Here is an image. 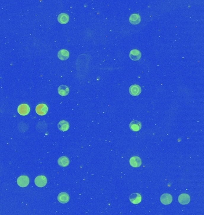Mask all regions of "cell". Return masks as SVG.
<instances>
[{"instance_id":"cell-1","label":"cell","mask_w":204,"mask_h":215,"mask_svg":"<svg viewBox=\"0 0 204 215\" xmlns=\"http://www.w3.org/2000/svg\"><path fill=\"white\" fill-rule=\"evenodd\" d=\"M47 183V178L43 175L38 176L35 179V184L38 187H44Z\"/></svg>"},{"instance_id":"cell-2","label":"cell","mask_w":204,"mask_h":215,"mask_svg":"<svg viewBox=\"0 0 204 215\" xmlns=\"http://www.w3.org/2000/svg\"><path fill=\"white\" fill-rule=\"evenodd\" d=\"M36 112L39 115H44L48 112V106L44 103H41L36 106Z\"/></svg>"},{"instance_id":"cell-3","label":"cell","mask_w":204,"mask_h":215,"mask_svg":"<svg viewBox=\"0 0 204 215\" xmlns=\"http://www.w3.org/2000/svg\"><path fill=\"white\" fill-rule=\"evenodd\" d=\"M17 111L21 115L25 116L28 115L30 112V107L28 104H21L17 108Z\"/></svg>"},{"instance_id":"cell-4","label":"cell","mask_w":204,"mask_h":215,"mask_svg":"<svg viewBox=\"0 0 204 215\" xmlns=\"http://www.w3.org/2000/svg\"><path fill=\"white\" fill-rule=\"evenodd\" d=\"M17 184L20 187H26L29 184V179L27 176L22 175L19 176L17 180Z\"/></svg>"},{"instance_id":"cell-5","label":"cell","mask_w":204,"mask_h":215,"mask_svg":"<svg viewBox=\"0 0 204 215\" xmlns=\"http://www.w3.org/2000/svg\"><path fill=\"white\" fill-rule=\"evenodd\" d=\"M129 92H130V93L132 96H136L139 95L141 93L142 89L139 85H138L137 84H134V85H132L130 87Z\"/></svg>"},{"instance_id":"cell-6","label":"cell","mask_w":204,"mask_h":215,"mask_svg":"<svg viewBox=\"0 0 204 215\" xmlns=\"http://www.w3.org/2000/svg\"><path fill=\"white\" fill-rule=\"evenodd\" d=\"M160 200L163 204L168 205L171 203L173 201V197L170 194H164L161 195Z\"/></svg>"},{"instance_id":"cell-7","label":"cell","mask_w":204,"mask_h":215,"mask_svg":"<svg viewBox=\"0 0 204 215\" xmlns=\"http://www.w3.org/2000/svg\"><path fill=\"white\" fill-rule=\"evenodd\" d=\"M179 202L183 205L187 204L190 201V197L187 194H181L179 196Z\"/></svg>"},{"instance_id":"cell-8","label":"cell","mask_w":204,"mask_h":215,"mask_svg":"<svg viewBox=\"0 0 204 215\" xmlns=\"http://www.w3.org/2000/svg\"><path fill=\"white\" fill-rule=\"evenodd\" d=\"M130 164L133 167H139L142 164V160L140 157L134 156L130 158Z\"/></svg>"},{"instance_id":"cell-9","label":"cell","mask_w":204,"mask_h":215,"mask_svg":"<svg viewBox=\"0 0 204 215\" xmlns=\"http://www.w3.org/2000/svg\"><path fill=\"white\" fill-rule=\"evenodd\" d=\"M130 201L134 204L140 203L142 201V196L139 193H133L130 196Z\"/></svg>"},{"instance_id":"cell-10","label":"cell","mask_w":204,"mask_h":215,"mask_svg":"<svg viewBox=\"0 0 204 215\" xmlns=\"http://www.w3.org/2000/svg\"><path fill=\"white\" fill-rule=\"evenodd\" d=\"M142 57L141 52L137 49L132 50L130 53V58L133 60H138Z\"/></svg>"},{"instance_id":"cell-11","label":"cell","mask_w":204,"mask_h":215,"mask_svg":"<svg viewBox=\"0 0 204 215\" xmlns=\"http://www.w3.org/2000/svg\"><path fill=\"white\" fill-rule=\"evenodd\" d=\"M69 199H70L69 195H68V194L66 192H61L58 195L57 197L58 201L62 204L67 203L69 201Z\"/></svg>"},{"instance_id":"cell-12","label":"cell","mask_w":204,"mask_h":215,"mask_svg":"<svg viewBox=\"0 0 204 215\" xmlns=\"http://www.w3.org/2000/svg\"><path fill=\"white\" fill-rule=\"evenodd\" d=\"M57 56L61 60H66L69 57V52L66 49H62L58 52Z\"/></svg>"},{"instance_id":"cell-13","label":"cell","mask_w":204,"mask_h":215,"mask_svg":"<svg viewBox=\"0 0 204 215\" xmlns=\"http://www.w3.org/2000/svg\"><path fill=\"white\" fill-rule=\"evenodd\" d=\"M58 93L62 96H65L69 93V89L66 85H62L58 88Z\"/></svg>"},{"instance_id":"cell-14","label":"cell","mask_w":204,"mask_h":215,"mask_svg":"<svg viewBox=\"0 0 204 215\" xmlns=\"http://www.w3.org/2000/svg\"><path fill=\"white\" fill-rule=\"evenodd\" d=\"M130 127L133 131L138 132L142 128V124L138 121H133L130 124Z\"/></svg>"},{"instance_id":"cell-15","label":"cell","mask_w":204,"mask_h":215,"mask_svg":"<svg viewBox=\"0 0 204 215\" xmlns=\"http://www.w3.org/2000/svg\"><path fill=\"white\" fill-rule=\"evenodd\" d=\"M58 128L62 132H66L69 128V124L65 120L60 121L58 124Z\"/></svg>"},{"instance_id":"cell-16","label":"cell","mask_w":204,"mask_h":215,"mask_svg":"<svg viewBox=\"0 0 204 215\" xmlns=\"http://www.w3.org/2000/svg\"><path fill=\"white\" fill-rule=\"evenodd\" d=\"M129 21L133 25H137L141 21L140 16L138 14H133L130 16L129 18Z\"/></svg>"},{"instance_id":"cell-17","label":"cell","mask_w":204,"mask_h":215,"mask_svg":"<svg viewBox=\"0 0 204 215\" xmlns=\"http://www.w3.org/2000/svg\"><path fill=\"white\" fill-rule=\"evenodd\" d=\"M57 20L62 24H66L69 20V16L66 13H61L58 16Z\"/></svg>"},{"instance_id":"cell-18","label":"cell","mask_w":204,"mask_h":215,"mask_svg":"<svg viewBox=\"0 0 204 215\" xmlns=\"http://www.w3.org/2000/svg\"><path fill=\"white\" fill-rule=\"evenodd\" d=\"M58 164L61 167H67L69 164V160L66 156H62L58 160Z\"/></svg>"}]
</instances>
